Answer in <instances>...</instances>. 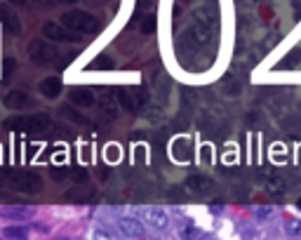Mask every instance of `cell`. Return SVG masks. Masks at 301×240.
Here are the masks:
<instances>
[{"label":"cell","instance_id":"7","mask_svg":"<svg viewBox=\"0 0 301 240\" xmlns=\"http://www.w3.org/2000/svg\"><path fill=\"white\" fill-rule=\"evenodd\" d=\"M118 228H120V235H132V238H142V235H146V231H144V224L136 219V217H129V215H123L116 219Z\"/></svg>","mask_w":301,"mask_h":240},{"label":"cell","instance_id":"2","mask_svg":"<svg viewBox=\"0 0 301 240\" xmlns=\"http://www.w3.org/2000/svg\"><path fill=\"white\" fill-rule=\"evenodd\" d=\"M62 24L66 29H71L73 33H97L101 29L99 19L94 14L85 12V10H68V12H64Z\"/></svg>","mask_w":301,"mask_h":240},{"label":"cell","instance_id":"20","mask_svg":"<svg viewBox=\"0 0 301 240\" xmlns=\"http://www.w3.org/2000/svg\"><path fill=\"white\" fill-rule=\"evenodd\" d=\"M287 233L289 235H301V222H296V219L294 222H289L287 224Z\"/></svg>","mask_w":301,"mask_h":240},{"label":"cell","instance_id":"6","mask_svg":"<svg viewBox=\"0 0 301 240\" xmlns=\"http://www.w3.org/2000/svg\"><path fill=\"white\" fill-rule=\"evenodd\" d=\"M142 219L148 224V226L158 228V231H167V228H170V217H167L165 209H160V207L142 209Z\"/></svg>","mask_w":301,"mask_h":240},{"label":"cell","instance_id":"16","mask_svg":"<svg viewBox=\"0 0 301 240\" xmlns=\"http://www.w3.org/2000/svg\"><path fill=\"white\" fill-rule=\"evenodd\" d=\"M3 235H5V238H29V231H26L24 226H7L5 231H3Z\"/></svg>","mask_w":301,"mask_h":240},{"label":"cell","instance_id":"15","mask_svg":"<svg viewBox=\"0 0 301 240\" xmlns=\"http://www.w3.org/2000/svg\"><path fill=\"white\" fill-rule=\"evenodd\" d=\"M172 155L179 160V163H188V160H190V142L186 139V137H179V139H174Z\"/></svg>","mask_w":301,"mask_h":240},{"label":"cell","instance_id":"9","mask_svg":"<svg viewBox=\"0 0 301 240\" xmlns=\"http://www.w3.org/2000/svg\"><path fill=\"white\" fill-rule=\"evenodd\" d=\"M118 101H120L127 111H139V109L146 104V94H144V90H120Z\"/></svg>","mask_w":301,"mask_h":240},{"label":"cell","instance_id":"22","mask_svg":"<svg viewBox=\"0 0 301 240\" xmlns=\"http://www.w3.org/2000/svg\"><path fill=\"white\" fill-rule=\"evenodd\" d=\"M273 215H276V209H257V217H259V219H268V217H273Z\"/></svg>","mask_w":301,"mask_h":240},{"label":"cell","instance_id":"14","mask_svg":"<svg viewBox=\"0 0 301 240\" xmlns=\"http://www.w3.org/2000/svg\"><path fill=\"white\" fill-rule=\"evenodd\" d=\"M3 217L5 219H12V222H29L36 217V209L31 207H5L3 209Z\"/></svg>","mask_w":301,"mask_h":240},{"label":"cell","instance_id":"21","mask_svg":"<svg viewBox=\"0 0 301 240\" xmlns=\"http://www.w3.org/2000/svg\"><path fill=\"white\" fill-rule=\"evenodd\" d=\"M14 66H17V62H14V59H7V62H5V73H3V78H10V73L14 71Z\"/></svg>","mask_w":301,"mask_h":240},{"label":"cell","instance_id":"19","mask_svg":"<svg viewBox=\"0 0 301 240\" xmlns=\"http://www.w3.org/2000/svg\"><path fill=\"white\" fill-rule=\"evenodd\" d=\"M155 29V21H153V14H148L146 19H144V24H142V31L144 33H151Z\"/></svg>","mask_w":301,"mask_h":240},{"label":"cell","instance_id":"13","mask_svg":"<svg viewBox=\"0 0 301 240\" xmlns=\"http://www.w3.org/2000/svg\"><path fill=\"white\" fill-rule=\"evenodd\" d=\"M71 104L90 109V106L97 104V94L92 90H71Z\"/></svg>","mask_w":301,"mask_h":240},{"label":"cell","instance_id":"18","mask_svg":"<svg viewBox=\"0 0 301 240\" xmlns=\"http://www.w3.org/2000/svg\"><path fill=\"white\" fill-rule=\"evenodd\" d=\"M62 113H68V118H71V120H75V123H78V125H87V123H90V120H87V118H83L78 111H71L68 106H66V109H64Z\"/></svg>","mask_w":301,"mask_h":240},{"label":"cell","instance_id":"1","mask_svg":"<svg viewBox=\"0 0 301 240\" xmlns=\"http://www.w3.org/2000/svg\"><path fill=\"white\" fill-rule=\"evenodd\" d=\"M3 127L7 132H47L52 127V118L47 113H31V116H12L7 118Z\"/></svg>","mask_w":301,"mask_h":240},{"label":"cell","instance_id":"25","mask_svg":"<svg viewBox=\"0 0 301 240\" xmlns=\"http://www.w3.org/2000/svg\"><path fill=\"white\" fill-rule=\"evenodd\" d=\"M296 207H299V209H301V198H299V200H296Z\"/></svg>","mask_w":301,"mask_h":240},{"label":"cell","instance_id":"24","mask_svg":"<svg viewBox=\"0 0 301 240\" xmlns=\"http://www.w3.org/2000/svg\"><path fill=\"white\" fill-rule=\"evenodd\" d=\"M10 3H14V5H26V0H10Z\"/></svg>","mask_w":301,"mask_h":240},{"label":"cell","instance_id":"5","mask_svg":"<svg viewBox=\"0 0 301 240\" xmlns=\"http://www.w3.org/2000/svg\"><path fill=\"white\" fill-rule=\"evenodd\" d=\"M43 36L49 38V40H54V43H73L78 40V33H73L71 29H66L64 24H57V21H47L43 26Z\"/></svg>","mask_w":301,"mask_h":240},{"label":"cell","instance_id":"12","mask_svg":"<svg viewBox=\"0 0 301 240\" xmlns=\"http://www.w3.org/2000/svg\"><path fill=\"white\" fill-rule=\"evenodd\" d=\"M38 90H40V94L47 99H54L62 94V80L57 78V75H52V78H45L40 80V85H38Z\"/></svg>","mask_w":301,"mask_h":240},{"label":"cell","instance_id":"3","mask_svg":"<svg viewBox=\"0 0 301 240\" xmlns=\"http://www.w3.org/2000/svg\"><path fill=\"white\" fill-rule=\"evenodd\" d=\"M5 181L19 193H40L43 191V179L38 177L36 172H29V170H12V172L5 174Z\"/></svg>","mask_w":301,"mask_h":240},{"label":"cell","instance_id":"17","mask_svg":"<svg viewBox=\"0 0 301 240\" xmlns=\"http://www.w3.org/2000/svg\"><path fill=\"white\" fill-rule=\"evenodd\" d=\"M268 191H270V193H276V196H283V193H285V181H283L280 177L268 179Z\"/></svg>","mask_w":301,"mask_h":240},{"label":"cell","instance_id":"11","mask_svg":"<svg viewBox=\"0 0 301 240\" xmlns=\"http://www.w3.org/2000/svg\"><path fill=\"white\" fill-rule=\"evenodd\" d=\"M186 189L190 193H198V196H203L212 189V179H207L205 174H193V177L186 179Z\"/></svg>","mask_w":301,"mask_h":240},{"label":"cell","instance_id":"10","mask_svg":"<svg viewBox=\"0 0 301 240\" xmlns=\"http://www.w3.org/2000/svg\"><path fill=\"white\" fill-rule=\"evenodd\" d=\"M0 24L5 26V31L12 33V36H19V33H21V24H19L14 10L12 7H7V5H3V3H0Z\"/></svg>","mask_w":301,"mask_h":240},{"label":"cell","instance_id":"4","mask_svg":"<svg viewBox=\"0 0 301 240\" xmlns=\"http://www.w3.org/2000/svg\"><path fill=\"white\" fill-rule=\"evenodd\" d=\"M29 57H31V62L38 64V66H54L62 55H59V49L54 45H49L43 38H36V40L29 43Z\"/></svg>","mask_w":301,"mask_h":240},{"label":"cell","instance_id":"23","mask_svg":"<svg viewBox=\"0 0 301 240\" xmlns=\"http://www.w3.org/2000/svg\"><path fill=\"white\" fill-rule=\"evenodd\" d=\"M181 235H184V238H198V235H203V231H198V228H186Z\"/></svg>","mask_w":301,"mask_h":240},{"label":"cell","instance_id":"8","mask_svg":"<svg viewBox=\"0 0 301 240\" xmlns=\"http://www.w3.org/2000/svg\"><path fill=\"white\" fill-rule=\"evenodd\" d=\"M3 104L7 106V109H12V111H24V109H33V99L31 94L21 92V90H12V92H7L5 99H3Z\"/></svg>","mask_w":301,"mask_h":240}]
</instances>
